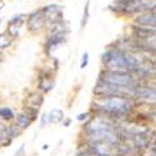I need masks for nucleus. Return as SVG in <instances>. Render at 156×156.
<instances>
[{"instance_id": "nucleus-9", "label": "nucleus", "mask_w": 156, "mask_h": 156, "mask_svg": "<svg viewBox=\"0 0 156 156\" xmlns=\"http://www.w3.org/2000/svg\"><path fill=\"white\" fill-rule=\"evenodd\" d=\"M54 86V81L53 80H50L49 77H45V76H41V79H40V84H39V87H40L43 91L48 93L50 91L51 89H53Z\"/></svg>"}, {"instance_id": "nucleus-6", "label": "nucleus", "mask_w": 156, "mask_h": 156, "mask_svg": "<svg viewBox=\"0 0 156 156\" xmlns=\"http://www.w3.org/2000/svg\"><path fill=\"white\" fill-rule=\"evenodd\" d=\"M25 21V15L24 14H19V15H15L12 19L9 20V27H8V34L11 36V37H16L19 35V29L23 25V23Z\"/></svg>"}, {"instance_id": "nucleus-16", "label": "nucleus", "mask_w": 156, "mask_h": 156, "mask_svg": "<svg viewBox=\"0 0 156 156\" xmlns=\"http://www.w3.org/2000/svg\"><path fill=\"white\" fill-rule=\"evenodd\" d=\"M8 136H9V134H8V127L0 125V137H2V139H6Z\"/></svg>"}, {"instance_id": "nucleus-8", "label": "nucleus", "mask_w": 156, "mask_h": 156, "mask_svg": "<svg viewBox=\"0 0 156 156\" xmlns=\"http://www.w3.org/2000/svg\"><path fill=\"white\" fill-rule=\"evenodd\" d=\"M62 119H64V112H62L60 109H54L53 111H51V112L48 115V120H49V122H51V124H58V122H60Z\"/></svg>"}, {"instance_id": "nucleus-12", "label": "nucleus", "mask_w": 156, "mask_h": 156, "mask_svg": "<svg viewBox=\"0 0 156 156\" xmlns=\"http://www.w3.org/2000/svg\"><path fill=\"white\" fill-rule=\"evenodd\" d=\"M0 118L4 120H11L14 118V114L9 108H0Z\"/></svg>"}, {"instance_id": "nucleus-20", "label": "nucleus", "mask_w": 156, "mask_h": 156, "mask_svg": "<svg viewBox=\"0 0 156 156\" xmlns=\"http://www.w3.org/2000/svg\"><path fill=\"white\" fill-rule=\"evenodd\" d=\"M46 121H48V114H44V115L41 116V125L44 126V125L46 124Z\"/></svg>"}, {"instance_id": "nucleus-1", "label": "nucleus", "mask_w": 156, "mask_h": 156, "mask_svg": "<svg viewBox=\"0 0 156 156\" xmlns=\"http://www.w3.org/2000/svg\"><path fill=\"white\" fill-rule=\"evenodd\" d=\"M86 133L91 142H105L116 145L120 141L119 130L104 119H94L86 125Z\"/></svg>"}, {"instance_id": "nucleus-18", "label": "nucleus", "mask_w": 156, "mask_h": 156, "mask_svg": "<svg viewBox=\"0 0 156 156\" xmlns=\"http://www.w3.org/2000/svg\"><path fill=\"white\" fill-rule=\"evenodd\" d=\"M76 156H99V155H96V154H94L93 151H90V150H85V151H83V152H80L79 155H76Z\"/></svg>"}, {"instance_id": "nucleus-5", "label": "nucleus", "mask_w": 156, "mask_h": 156, "mask_svg": "<svg viewBox=\"0 0 156 156\" xmlns=\"http://www.w3.org/2000/svg\"><path fill=\"white\" fill-rule=\"evenodd\" d=\"M45 25V20L43 18L41 10L34 11L28 16V29L31 33H37L43 29V27Z\"/></svg>"}, {"instance_id": "nucleus-3", "label": "nucleus", "mask_w": 156, "mask_h": 156, "mask_svg": "<svg viewBox=\"0 0 156 156\" xmlns=\"http://www.w3.org/2000/svg\"><path fill=\"white\" fill-rule=\"evenodd\" d=\"M101 81H105L108 84H112L120 87H127V89H134L139 86V79L130 73H121V71H112V70H106L101 73L100 76Z\"/></svg>"}, {"instance_id": "nucleus-17", "label": "nucleus", "mask_w": 156, "mask_h": 156, "mask_svg": "<svg viewBox=\"0 0 156 156\" xmlns=\"http://www.w3.org/2000/svg\"><path fill=\"white\" fill-rule=\"evenodd\" d=\"M87 18H89V3L86 4V6H85V11H84V18H83V27L86 24V20H87Z\"/></svg>"}, {"instance_id": "nucleus-14", "label": "nucleus", "mask_w": 156, "mask_h": 156, "mask_svg": "<svg viewBox=\"0 0 156 156\" xmlns=\"http://www.w3.org/2000/svg\"><path fill=\"white\" fill-rule=\"evenodd\" d=\"M8 134H9L10 137H18V136L21 134V130L19 129L18 125H11V126H9V129H8Z\"/></svg>"}, {"instance_id": "nucleus-11", "label": "nucleus", "mask_w": 156, "mask_h": 156, "mask_svg": "<svg viewBox=\"0 0 156 156\" xmlns=\"http://www.w3.org/2000/svg\"><path fill=\"white\" fill-rule=\"evenodd\" d=\"M43 101H44V99H43L41 95H31V96L29 98V104H30L29 108H35V109H37V108L43 104Z\"/></svg>"}, {"instance_id": "nucleus-4", "label": "nucleus", "mask_w": 156, "mask_h": 156, "mask_svg": "<svg viewBox=\"0 0 156 156\" xmlns=\"http://www.w3.org/2000/svg\"><path fill=\"white\" fill-rule=\"evenodd\" d=\"M41 14H43L45 23H50L54 25V24L61 21L62 10L59 5H48L41 9Z\"/></svg>"}, {"instance_id": "nucleus-21", "label": "nucleus", "mask_w": 156, "mask_h": 156, "mask_svg": "<svg viewBox=\"0 0 156 156\" xmlns=\"http://www.w3.org/2000/svg\"><path fill=\"white\" fill-rule=\"evenodd\" d=\"M16 156H24V145L20 147V150L16 152Z\"/></svg>"}, {"instance_id": "nucleus-2", "label": "nucleus", "mask_w": 156, "mask_h": 156, "mask_svg": "<svg viewBox=\"0 0 156 156\" xmlns=\"http://www.w3.org/2000/svg\"><path fill=\"white\" fill-rule=\"evenodd\" d=\"M98 110L112 116H125L133 109V101L124 96H99L95 100Z\"/></svg>"}, {"instance_id": "nucleus-26", "label": "nucleus", "mask_w": 156, "mask_h": 156, "mask_svg": "<svg viewBox=\"0 0 156 156\" xmlns=\"http://www.w3.org/2000/svg\"><path fill=\"white\" fill-rule=\"evenodd\" d=\"M0 23H2V21H0Z\"/></svg>"}, {"instance_id": "nucleus-10", "label": "nucleus", "mask_w": 156, "mask_h": 156, "mask_svg": "<svg viewBox=\"0 0 156 156\" xmlns=\"http://www.w3.org/2000/svg\"><path fill=\"white\" fill-rule=\"evenodd\" d=\"M30 124H31V120H30L25 114H20V115L16 116V125H18L19 127L27 129V127L30 126Z\"/></svg>"}, {"instance_id": "nucleus-19", "label": "nucleus", "mask_w": 156, "mask_h": 156, "mask_svg": "<svg viewBox=\"0 0 156 156\" xmlns=\"http://www.w3.org/2000/svg\"><path fill=\"white\" fill-rule=\"evenodd\" d=\"M87 61H89V55H87V54L85 53V54H84V56H83V62H81V68H85V66H86Z\"/></svg>"}, {"instance_id": "nucleus-22", "label": "nucleus", "mask_w": 156, "mask_h": 156, "mask_svg": "<svg viewBox=\"0 0 156 156\" xmlns=\"http://www.w3.org/2000/svg\"><path fill=\"white\" fill-rule=\"evenodd\" d=\"M85 116H86V114H81V115H79V120H83V119H85Z\"/></svg>"}, {"instance_id": "nucleus-24", "label": "nucleus", "mask_w": 156, "mask_h": 156, "mask_svg": "<svg viewBox=\"0 0 156 156\" xmlns=\"http://www.w3.org/2000/svg\"><path fill=\"white\" fill-rule=\"evenodd\" d=\"M68 125H70V120H68V121H65V126H68Z\"/></svg>"}, {"instance_id": "nucleus-25", "label": "nucleus", "mask_w": 156, "mask_h": 156, "mask_svg": "<svg viewBox=\"0 0 156 156\" xmlns=\"http://www.w3.org/2000/svg\"><path fill=\"white\" fill-rule=\"evenodd\" d=\"M155 116H156V109H155Z\"/></svg>"}, {"instance_id": "nucleus-7", "label": "nucleus", "mask_w": 156, "mask_h": 156, "mask_svg": "<svg viewBox=\"0 0 156 156\" xmlns=\"http://www.w3.org/2000/svg\"><path fill=\"white\" fill-rule=\"evenodd\" d=\"M136 21L139 25H145V27H150V28L156 29V9L150 10V11L145 12V14L140 15L136 19Z\"/></svg>"}, {"instance_id": "nucleus-15", "label": "nucleus", "mask_w": 156, "mask_h": 156, "mask_svg": "<svg viewBox=\"0 0 156 156\" xmlns=\"http://www.w3.org/2000/svg\"><path fill=\"white\" fill-rule=\"evenodd\" d=\"M149 151L146 154V156H156V136L154 139H151V142L149 145Z\"/></svg>"}, {"instance_id": "nucleus-13", "label": "nucleus", "mask_w": 156, "mask_h": 156, "mask_svg": "<svg viewBox=\"0 0 156 156\" xmlns=\"http://www.w3.org/2000/svg\"><path fill=\"white\" fill-rule=\"evenodd\" d=\"M12 41V39L11 36L8 34V36L5 34H0V49H5L8 48Z\"/></svg>"}, {"instance_id": "nucleus-23", "label": "nucleus", "mask_w": 156, "mask_h": 156, "mask_svg": "<svg viewBox=\"0 0 156 156\" xmlns=\"http://www.w3.org/2000/svg\"><path fill=\"white\" fill-rule=\"evenodd\" d=\"M120 3H126V2H134V0H118Z\"/></svg>"}]
</instances>
